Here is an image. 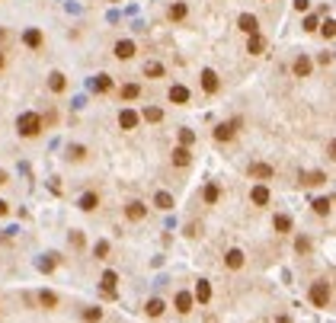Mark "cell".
<instances>
[{"instance_id": "40", "label": "cell", "mask_w": 336, "mask_h": 323, "mask_svg": "<svg viewBox=\"0 0 336 323\" xmlns=\"http://www.w3.org/2000/svg\"><path fill=\"white\" fill-rule=\"evenodd\" d=\"M291 3H295L298 13H307V10H311V0H291Z\"/></svg>"}, {"instance_id": "28", "label": "cell", "mask_w": 336, "mask_h": 323, "mask_svg": "<svg viewBox=\"0 0 336 323\" xmlns=\"http://www.w3.org/2000/svg\"><path fill=\"white\" fill-rule=\"evenodd\" d=\"M163 307H167V304H163L160 298H151V301H147V307H144V310H147L151 317H160V314H163Z\"/></svg>"}, {"instance_id": "24", "label": "cell", "mask_w": 336, "mask_h": 323, "mask_svg": "<svg viewBox=\"0 0 336 323\" xmlns=\"http://www.w3.org/2000/svg\"><path fill=\"white\" fill-rule=\"evenodd\" d=\"M314 211H317V215H330V211H333V199H330V195L314 199Z\"/></svg>"}, {"instance_id": "30", "label": "cell", "mask_w": 336, "mask_h": 323, "mask_svg": "<svg viewBox=\"0 0 336 323\" xmlns=\"http://www.w3.org/2000/svg\"><path fill=\"white\" fill-rule=\"evenodd\" d=\"M154 205L167 211V208H173V195H170V192H157V195H154Z\"/></svg>"}, {"instance_id": "33", "label": "cell", "mask_w": 336, "mask_h": 323, "mask_svg": "<svg viewBox=\"0 0 336 323\" xmlns=\"http://www.w3.org/2000/svg\"><path fill=\"white\" fill-rule=\"evenodd\" d=\"M84 320L87 323H100L103 320V307H87L84 310Z\"/></svg>"}, {"instance_id": "5", "label": "cell", "mask_w": 336, "mask_h": 323, "mask_svg": "<svg viewBox=\"0 0 336 323\" xmlns=\"http://www.w3.org/2000/svg\"><path fill=\"white\" fill-rule=\"evenodd\" d=\"M115 58H119V61H128V58H135V42L131 39H122V42H115Z\"/></svg>"}, {"instance_id": "20", "label": "cell", "mask_w": 336, "mask_h": 323, "mask_svg": "<svg viewBox=\"0 0 336 323\" xmlns=\"http://www.w3.org/2000/svg\"><path fill=\"white\" fill-rule=\"evenodd\" d=\"M173 304H176V310H179V314H189L195 301H192V294H189V291H179V294H176V301H173Z\"/></svg>"}, {"instance_id": "41", "label": "cell", "mask_w": 336, "mask_h": 323, "mask_svg": "<svg viewBox=\"0 0 336 323\" xmlns=\"http://www.w3.org/2000/svg\"><path fill=\"white\" fill-rule=\"evenodd\" d=\"M71 243L80 250V246H84V234H80V231H71Z\"/></svg>"}, {"instance_id": "15", "label": "cell", "mask_w": 336, "mask_h": 323, "mask_svg": "<svg viewBox=\"0 0 336 323\" xmlns=\"http://www.w3.org/2000/svg\"><path fill=\"white\" fill-rule=\"evenodd\" d=\"M250 202H253V205H269V189H266V186H253V189H250Z\"/></svg>"}, {"instance_id": "22", "label": "cell", "mask_w": 336, "mask_h": 323, "mask_svg": "<svg viewBox=\"0 0 336 323\" xmlns=\"http://www.w3.org/2000/svg\"><path fill=\"white\" fill-rule=\"evenodd\" d=\"M263 48H266V39H263L260 32H256V35H250V42H247V51H250V54H263Z\"/></svg>"}, {"instance_id": "38", "label": "cell", "mask_w": 336, "mask_h": 323, "mask_svg": "<svg viewBox=\"0 0 336 323\" xmlns=\"http://www.w3.org/2000/svg\"><path fill=\"white\" fill-rule=\"evenodd\" d=\"M317 26H320V19H317V16H307V19H304V29H307V32H317Z\"/></svg>"}, {"instance_id": "12", "label": "cell", "mask_w": 336, "mask_h": 323, "mask_svg": "<svg viewBox=\"0 0 336 323\" xmlns=\"http://www.w3.org/2000/svg\"><path fill=\"white\" fill-rule=\"evenodd\" d=\"M138 119H141V116H138L135 109H122V112H119V125H122L125 131H131V128H135V125H138Z\"/></svg>"}, {"instance_id": "18", "label": "cell", "mask_w": 336, "mask_h": 323, "mask_svg": "<svg viewBox=\"0 0 336 323\" xmlns=\"http://www.w3.org/2000/svg\"><path fill=\"white\" fill-rule=\"evenodd\" d=\"M90 86H93V93H109L112 90V77H109V74H96Z\"/></svg>"}, {"instance_id": "3", "label": "cell", "mask_w": 336, "mask_h": 323, "mask_svg": "<svg viewBox=\"0 0 336 323\" xmlns=\"http://www.w3.org/2000/svg\"><path fill=\"white\" fill-rule=\"evenodd\" d=\"M237 29L247 32V35H256V32H260V19H256L253 13H240V19H237Z\"/></svg>"}, {"instance_id": "45", "label": "cell", "mask_w": 336, "mask_h": 323, "mask_svg": "<svg viewBox=\"0 0 336 323\" xmlns=\"http://www.w3.org/2000/svg\"><path fill=\"white\" fill-rule=\"evenodd\" d=\"M3 183H7V173H3V170H0V186H3Z\"/></svg>"}, {"instance_id": "21", "label": "cell", "mask_w": 336, "mask_h": 323, "mask_svg": "<svg viewBox=\"0 0 336 323\" xmlns=\"http://www.w3.org/2000/svg\"><path fill=\"white\" fill-rule=\"evenodd\" d=\"M192 154H189V147H173V163L176 167H189Z\"/></svg>"}, {"instance_id": "31", "label": "cell", "mask_w": 336, "mask_h": 323, "mask_svg": "<svg viewBox=\"0 0 336 323\" xmlns=\"http://www.w3.org/2000/svg\"><path fill=\"white\" fill-rule=\"evenodd\" d=\"M195 144V131L192 128H179V147H189Z\"/></svg>"}, {"instance_id": "42", "label": "cell", "mask_w": 336, "mask_h": 323, "mask_svg": "<svg viewBox=\"0 0 336 323\" xmlns=\"http://www.w3.org/2000/svg\"><path fill=\"white\" fill-rule=\"evenodd\" d=\"M84 154H87V151H84L80 144H74V147H71V157H74V160H84Z\"/></svg>"}, {"instance_id": "35", "label": "cell", "mask_w": 336, "mask_h": 323, "mask_svg": "<svg viewBox=\"0 0 336 323\" xmlns=\"http://www.w3.org/2000/svg\"><path fill=\"white\" fill-rule=\"evenodd\" d=\"M333 19H330V16H327V23H320V26H317V29H320L323 32V39H333V35H336V29H333Z\"/></svg>"}, {"instance_id": "25", "label": "cell", "mask_w": 336, "mask_h": 323, "mask_svg": "<svg viewBox=\"0 0 336 323\" xmlns=\"http://www.w3.org/2000/svg\"><path fill=\"white\" fill-rule=\"evenodd\" d=\"M144 77H151V80L163 77V64H160V61H147V64H144Z\"/></svg>"}, {"instance_id": "43", "label": "cell", "mask_w": 336, "mask_h": 323, "mask_svg": "<svg viewBox=\"0 0 336 323\" xmlns=\"http://www.w3.org/2000/svg\"><path fill=\"white\" fill-rule=\"evenodd\" d=\"M38 269H42V272H52V269H54V259H42V262H38Z\"/></svg>"}, {"instance_id": "47", "label": "cell", "mask_w": 336, "mask_h": 323, "mask_svg": "<svg viewBox=\"0 0 336 323\" xmlns=\"http://www.w3.org/2000/svg\"><path fill=\"white\" fill-rule=\"evenodd\" d=\"M0 68H3V51H0Z\"/></svg>"}, {"instance_id": "27", "label": "cell", "mask_w": 336, "mask_h": 323, "mask_svg": "<svg viewBox=\"0 0 336 323\" xmlns=\"http://www.w3.org/2000/svg\"><path fill=\"white\" fill-rule=\"evenodd\" d=\"M38 304H42V307H48V310H52L54 304H58V294H54V291H38Z\"/></svg>"}, {"instance_id": "10", "label": "cell", "mask_w": 336, "mask_h": 323, "mask_svg": "<svg viewBox=\"0 0 336 323\" xmlns=\"http://www.w3.org/2000/svg\"><path fill=\"white\" fill-rule=\"evenodd\" d=\"M100 282H103V294H106V298H115V282H119V275H115L112 269H106Z\"/></svg>"}, {"instance_id": "19", "label": "cell", "mask_w": 336, "mask_h": 323, "mask_svg": "<svg viewBox=\"0 0 336 323\" xmlns=\"http://www.w3.org/2000/svg\"><path fill=\"white\" fill-rule=\"evenodd\" d=\"M224 262H228V269H244V250H228V256H224Z\"/></svg>"}, {"instance_id": "44", "label": "cell", "mask_w": 336, "mask_h": 323, "mask_svg": "<svg viewBox=\"0 0 336 323\" xmlns=\"http://www.w3.org/2000/svg\"><path fill=\"white\" fill-rule=\"evenodd\" d=\"M7 211H10V205H7V202H0V215H7Z\"/></svg>"}, {"instance_id": "1", "label": "cell", "mask_w": 336, "mask_h": 323, "mask_svg": "<svg viewBox=\"0 0 336 323\" xmlns=\"http://www.w3.org/2000/svg\"><path fill=\"white\" fill-rule=\"evenodd\" d=\"M16 131L23 138H35L38 131H42V116L38 112H23V116L16 119Z\"/></svg>"}, {"instance_id": "29", "label": "cell", "mask_w": 336, "mask_h": 323, "mask_svg": "<svg viewBox=\"0 0 336 323\" xmlns=\"http://www.w3.org/2000/svg\"><path fill=\"white\" fill-rule=\"evenodd\" d=\"M218 199H221V189H218V183H208V186H205V202H208V205H214Z\"/></svg>"}, {"instance_id": "37", "label": "cell", "mask_w": 336, "mask_h": 323, "mask_svg": "<svg viewBox=\"0 0 336 323\" xmlns=\"http://www.w3.org/2000/svg\"><path fill=\"white\" fill-rule=\"evenodd\" d=\"M93 253H96V259H106V256H109V243H106V240H100Z\"/></svg>"}, {"instance_id": "2", "label": "cell", "mask_w": 336, "mask_h": 323, "mask_svg": "<svg viewBox=\"0 0 336 323\" xmlns=\"http://www.w3.org/2000/svg\"><path fill=\"white\" fill-rule=\"evenodd\" d=\"M330 301H333V288L327 282H314L311 285V304L314 307H330Z\"/></svg>"}, {"instance_id": "16", "label": "cell", "mask_w": 336, "mask_h": 323, "mask_svg": "<svg viewBox=\"0 0 336 323\" xmlns=\"http://www.w3.org/2000/svg\"><path fill=\"white\" fill-rule=\"evenodd\" d=\"M237 125H240V122L218 125V128H214V141H230V138H234V131H237Z\"/></svg>"}, {"instance_id": "36", "label": "cell", "mask_w": 336, "mask_h": 323, "mask_svg": "<svg viewBox=\"0 0 336 323\" xmlns=\"http://www.w3.org/2000/svg\"><path fill=\"white\" fill-rule=\"evenodd\" d=\"M295 250H298V253H311V240L298 237V240H295Z\"/></svg>"}, {"instance_id": "13", "label": "cell", "mask_w": 336, "mask_h": 323, "mask_svg": "<svg viewBox=\"0 0 336 323\" xmlns=\"http://www.w3.org/2000/svg\"><path fill=\"white\" fill-rule=\"evenodd\" d=\"M186 13H189V7H186L183 0H176L173 7L167 10V16H170V23H183V19H186Z\"/></svg>"}, {"instance_id": "14", "label": "cell", "mask_w": 336, "mask_h": 323, "mask_svg": "<svg viewBox=\"0 0 336 323\" xmlns=\"http://www.w3.org/2000/svg\"><path fill=\"white\" fill-rule=\"evenodd\" d=\"M48 86H52V93H64L68 90V77L61 70H54V74H48Z\"/></svg>"}, {"instance_id": "7", "label": "cell", "mask_w": 336, "mask_h": 323, "mask_svg": "<svg viewBox=\"0 0 336 323\" xmlns=\"http://www.w3.org/2000/svg\"><path fill=\"white\" fill-rule=\"evenodd\" d=\"M167 96H170V102H176V106H186V102H189V90H186L183 84H173Z\"/></svg>"}, {"instance_id": "9", "label": "cell", "mask_w": 336, "mask_h": 323, "mask_svg": "<svg viewBox=\"0 0 336 323\" xmlns=\"http://www.w3.org/2000/svg\"><path fill=\"white\" fill-rule=\"evenodd\" d=\"M253 179H272L275 176V170L269 167V163H250V170H247Z\"/></svg>"}, {"instance_id": "26", "label": "cell", "mask_w": 336, "mask_h": 323, "mask_svg": "<svg viewBox=\"0 0 336 323\" xmlns=\"http://www.w3.org/2000/svg\"><path fill=\"white\" fill-rule=\"evenodd\" d=\"M96 205H100V195H96V192H87V195H80V208H84V211H93Z\"/></svg>"}, {"instance_id": "39", "label": "cell", "mask_w": 336, "mask_h": 323, "mask_svg": "<svg viewBox=\"0 0 336 323\" xmlns=\"http://www.w3.org/2000/svg\"><path fill=\"white\" fill-rule=\"evenodd\" d=\"M323 179H327V176H323V173H311V176H307L304 183H307V186H320Z\"/></svg>"}, {"instance_id": "46", "label": "cell", "mask_w": 336, "mask_h": 323, "mask_svg": "<svg viewBox=\"0 0 336 323\" xmlns=\"http://www.w3.org/2000/svg\"><path fill=\"white\" fill-rule=\"evenodd\" d=\"M275 323H291V320H288V317H279V320H275Z\"/></svg>"}, {"instance_id": "8", "label": "cell", "mask_w": 336, "mask_h": 323, "mask_svg": "<svg viewBox=\"0 0 336 323\" xmlns=\"http://www.w3.org/2000/svg\"><path fill=\"white\" fill-rule=\"evenodd\" d=\"M125 218H128V221H144L147 208L141 205V202H128V205H125Z\"/></svg>"}, {"instance_id": "32", "label": "cell", "mask_w": 336, "mask_h": 323, "mask_svg": "<svg viewBox=\"0 0 336 323\" xmlns=\"http://www.w3.org/2000/svg\"><path fill=\"white\" fill-rule=\"evenodd\" d=\"M138 96H141V86L138 84H125L122 86V100H138Z\"/></svg>"}, {"instance_id": "6", "label": "cell", "mask_w": 336, "mask_h": 323, "mask_svg": "<svg viewBox=\"0 0 336 323\" xmlns=\"http://www.w3.org/2000/svg\"><path fill=\"white\" fill-rule=\"evenodd\" d=\"M192 301H199V304H208V301H212V285H208L205 278H199V282H195V291H192Z\"/></svg>"}, {"instance_id": "23", "label": "cell", "mask_w": 336, "mask_h": 323, "mask_svg": "<svg viewBox=\"0 0 336 323\" xmlns=\"http://www.w3.org/2000/svg\"><path fill=\"white\" fill-rule=\"evenodd\" d=\"M272 227H275V234H288L291 231V218L288 215H275L272 218Z\"/></svg>"}, {"instance_id": "4", "label": "cell", "mask_w": 336, "mask_h": 323, "mask_svg": "<svg viewBox=\"0 0 336 323\" xmlns=\"http://www.w3.org/2000/svg\"><path fill=\"white\" fill-rule=\"evenodd\" d=\"M202 90H205V93H218V90H221V80H218V74H214L212 68L202 70Z\"/></svg>"}, {"instance_id": "17", "label": "cell", "mask_w": 336, "mask_h": 323, "mask_svg": "<svg viewBox=\"0 0 336 323\" xmlns=\"http://www.w3.org/2000/svg\"><path fill=\"white\" fill-rule=\"evenodd\" d=\"M23 42H26L29 48H42L45 35H42V29H26V32H23Z\"/></svg>"}, {"instance_id": "11", "label": "cell", "mask_w": 336, "mask_h": 323, "mask_svg": "<svg viewBox=\"0 0 336 323\" xmlns=\"http://www.w3.org/2000/svg\"><path fill=\"white\" fill-rule=\"evenodd\" d=\"M311 58H307V54H298V58H295V64H291V70H295V77H307V74H311Z\"/></svg>"}, {"instance_id": "34", "label": "cell", "mask_w": 336, "mask_h": 323, "mask_svg": "<svg viewBox=\"0 0 336 323\" xmlns=\"http://www.w3.org/2000/svg\"><path fill=\"white\" fill-rule=\"evenodd\" d=\"M144 119H147V122H160V119H163V109L147 106V109H144Z\"/></svg>"}]
</instances>
